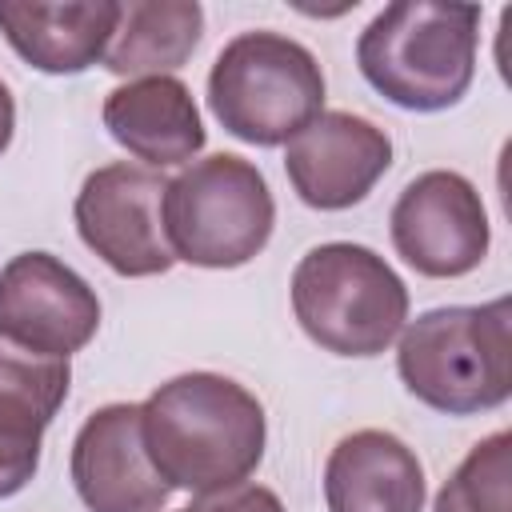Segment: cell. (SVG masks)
<instances>
[{
	"label": "cell",
	"mask_w": 512,
	"mask_h": 512,
	"mask_svg": "<svg viewBox=\"0 0 512 512\" xmlns=\"http://www.w3.org/2000/svg\"><path fill=\"white\" fill-rule=\"evenodd\" d=\"M40 436L36 428L0 420V500L16 496L40 468Z\"/></svg>",
	"instance_id": "18"
},
{
	"label": "cell",
	"mask_w": 512,
	"mask_h": 512,
	"mask_svg": "<svg viewBox=\"0 0 512 512\" xmlns=\"http://www.w3.org/2000/svg\"><path fill=\"white\" fill-rule=\"evenodd\" d=\"M72 384V364L60 356L28 352L0 336V416L44 432Z\"/></svg>",
	"instance_id": "16"
},
{
	"label": "cell",
	"mask_w": 512,
	"mask_h": 512,
	"mask_svg": "<svg viewBox=\"0 0 512 512\" xmlns=\"http://www.w3.org/2000/svg\"><path fill=\"white\" fill-rule=\"evenodd\" d=\"M68 468L88 512H160L172 496L144 452L140 404L96 408L72 440Z\"/></svg>",
	"instance_id": "11"
},
{
	"label": "cell",
	"mask_w": 512,
	"mask_h": 512,
	"mask_svg": "<svg viewBox=\"0 0 512 512\" xmlns=\"http://www.w3.org/2000/svg\"><path fill=\"white\" fill-rule=\"evenodd\" d=\"M288 288L296 324L332 356H380L408 324V288L368 244L328 240L308 248Z\"/></svg>",
	"instance_id": "4"
},
{
	"label": "cell",
	"mask_w": 512,
	"mask_h": 512,
	"mask_svg": "<svg viewBox=\"0 0 512 512\" xmlns=\"http://www.w3.org/2000/svg\"><path fill=\"white\" fill-rule=\"evenodd\" d=\"M180 512H200V508H196V504H188V508H180Z\"/></svg>",
	"instance_id": "21"
},
{
	"label": "cell",
	"mask_w": 512,
	"mask_h": 512,
	"mask_svg": "<svg viewBox=\"0 0 512 512\" xmlns=\"http://www.w3.org/2000/svg\"><path fill=\"white\" fill-rule=\"evenodd\" d=\"M12 132H16V100H12L8 84L0 80V156L8 152V144H12Z\"/></svg>",
	"instance_id": "20"
},
{
	"label": "cell",
	"mask_w": 512,
	"mask_h": 512,
	"mask_svg": "<svg viewBox=\"0 0 512 512\" xmlns=\"http://www.w3.org/2000/svg\"><path fill=\"white\" fill-rule=\"evenodd\" d=\"M168 180L144 164H104L84 176L72 216L88 252H96L116 276H164L176 260L164 240V204Z\"/></svg>",
	"instance_id": "7"
},
{
	"label": "cell",
	"mask_w": 512,
	"mask_h": 512,
	"mask_svg": "<svg viewBox=\"0 0 512 512\" xmlns=\"http://www.w3.org/2000/svg\"><path fill=\"white\" fill-rule=\"evenodd\" d=\"M396 340V372L404 388L444 416L492 412L512 396L508 296L428 308L408 320Z\"/></svg>",
	"instance_id": "3"
},
{
	"label": "cell",
	"mask_w": 512,
	"mask_h": 512,
	"mask_svg": "<svg viewBox=\"0 0 512 512\" xmlns=\"http://www.w3.org/2000/svg\"><path fill=\"white\" fill-rule=\"evenodd\" d=\"M100 120L108 136L152 172L196 160L208 140L192 88L180 76H140L112 88Z\"/></svg>",
	"instance_id": "12"
},
{
	"label": "cell",
	"mask_w": 512,
	"mask_h": 512,
	"mask_svg": "<svg viewBox=\"0 0 512 512\" xmlns=\"http://www.w3.org/2000/svg\"><path fill=\"white\" fill-rule=\"evenodd\" d=\"M480 8L400 0L380 8L356 40L360 76L404 112H444L476 76Z\"/></svg>",
	"instance_id": "2"
},
{
	"label": "cell",
	"mask_w": 512,
	"mask_h": 512,
	"mask_svg": "<svg viewBox=\"0 0 512 512\" xmlns=\"http://www.w3.org/2000/svg\"><path fill=\"white\" fill-rule=\"evenodd\" d=\"M100 328L92 284L52 252H20L0 268V336L68 360Z\"/></svg>",
	"instance_id": "9"
},
{
	"label": "cell",
	"mask_w": 512,
	"mask_h": 512,
	"mask_svg": "<svg viewBox=\"0 0 512 512\" xmlns=\"http://www.w3.org/2000/svg\"><path fill=\"white\" fill-rule=\"evenodd\" d=\"M120 28V0H0V32L12 52L48 76H76L100 64Z\"/></svg>",
	"instance_id": "13"
},
{
	"label": "cell",
	"mask_w": 512,
	"mask_h": 512,
	"mask_svg": "<svg viewBox=\"0 0 512 512\" xmlns=\"http://www.w3.org/2000/svg\"><path fill=\"white\" fill-rule=\"evenodd\" d=\"M196 508L200 512H284L280 496L264 484H236V488H224L216 496H196Z\"/></svg>",
	"instance_id": "19"
},
{
	"label": "cell",
	"mask_w": 512,
	"mask_h": 512,
	"mask_svg": "<svg viewBox=\"0 0 512 512\" xmlns=\"http://www.w3.org/2000/svg\"><path fill=\"white\" fill-rule=\"evenodd\" d=\"M204 36V8L196 0H128L120 28L104 56L116 76H172Z\"/></svg>",
	"instance_id": "15"
},
{
	"label": "cell",
	"mask_w": 512,
	"mask_h": 512,
	"mask_svg": "<svg viewBox=\"0 0 512 512\" xmlns=\"http://www.w3.org/2000/svg\"><path fill=\"white\" fill-rule=\"evenodd\" d=\"M160 220L172 260L192 268H240L272 240L276 200L252 160L216 152L168 180Z\"/></svg>",
	"instance_id": "6"
},
{
	"label": "cell",
	"mask_w": 512,
	"mask_h": 512,
	"mask_svg": "<svg viewBox=\"0 0 512 512\" xmlns=\"http://www.w3.org/2000/svg\"><path fill=\"white\" fill-rule=\"evenodd\" d=\"M424 496L428 484L416 452L384 428H360L328 452V512H424Z\"/></svg>",
	"instance_id": "14"
},
{
	"label": "cell",
	"mask_w": 512,
	"mask_h": 512,
	"mask_svg": "<svg viewBox=\"0 0 512 512\" xmlns=\"http://www.w3.org/2000/svg\"><path fill=\"white\" fill-rule=\"evenodd\" d=\"M396 256L432 280H456L484 264L492 228L476 184L452 168L420 172L404 184L388 216Z\"/></svg>",
	"instance_id": "8"
},
{
	"label": "cell",
	"mask_w": 512,
	"mask_h": 512,
	"mask_svg": "<svg viewBox=\"0 0 512 512\" xmlns=\"http://www.w3.org/2000/svg\"><path fill=\"white\" fill-rule=\"evenodd\" d=\"M432 512H512V436L504 428L468 448Z\"/></svg>",
	"instance_id": "17"
},
{
	"label": "cell",
	"mask_w": 512,
	"mask_h": 512,
	"mask_svg": "<svg viewBox=\"0 0 512 512\" xmlns=\"http://www.w3.org/2000/svg\"><path fill=\"white\" fill-rule=\"evenodd\" d=\"M392 168V140L380 124L352 112H320L288 140L284 172L300 204L344 212L360 204Z\"/></svg>",
	"instance_id": "10"
},
{
	"label": "cell",
	"mask_w": 512,
	"mask_h": 512,
	"mask_svg": "<svg viewBox=\"0 0 512 512\" xmlns=\"http://www.w3.org/2000/svg\"><path fill=\"white\" fill-rule=\"evenodd\" d=\"M208 108L220 128L244 144H288L324 112L320 60L284 32H240L212 60Z\"/></svg>",
	"instance_id": "5"
},
{
	"label": "cell",
	"mask_w": 512,
	"mask_h": 512,
	"mask_svg": "<svg viewBox=\"0 0 512 512\" xmlns=\"http://www.w3.org/2000/svg\"><path fill=\"white\" fill-rule=\"evenodd\" d=\"M140 436L152 468L172 492L216 496L260 468L268 420L264 404L240 380L184 372L140 404Z\"/></svg>",
	"instance_id": "1"
}]
</instances>
